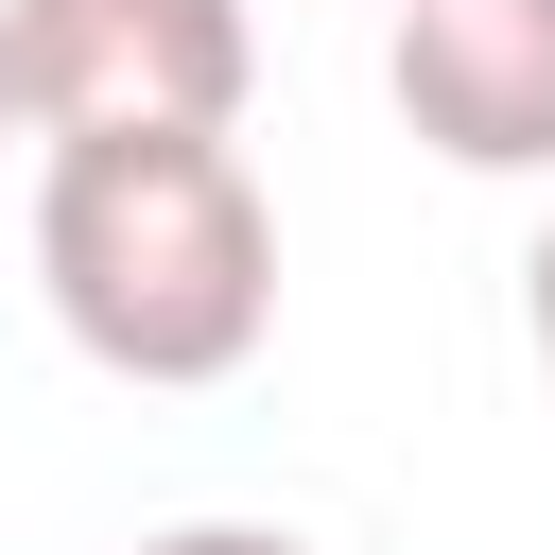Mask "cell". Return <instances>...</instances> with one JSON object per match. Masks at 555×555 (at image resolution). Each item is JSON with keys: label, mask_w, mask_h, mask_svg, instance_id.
<instances>
[{"label": "cell", "mask_w": 555, "mask_h": 555, "mask_svg": "<svg viewBox=\"0 0 555 555\" xmlns=\"http://www.w3.org/2000/svg\"><path fill=\"white\" fill-rule=\"evenodd\" d=\"M382 87L451 173H555V0H399Z\"/></svg>", "instance_id": "obj_3"}, {"label": "cell", "mask_w": 555, "mask_h": 555, "mask_svg": "<svg viewBox=\"0 0 555 555\" xmlns=\"http://www.w3.org/2000/svg\"><path fill=\"white\" fill-rule=\"evenodd\" d=\"M243 87H260L243 0H17L35 139H225Z\"/></svg>", "instance_id": "obj_2"}, {"label": "cell", "mask_w": 555, "mask_h": 555, "mask_svg": "<svg viewBox=\"0 0 555 555\" xmlns=\"http://www.w3.org/2000/svg\"><path fill=\"white\" fill-rule=\"evenodd\" d=\"M520 347H538V382H555V208H538V243H520Z\"/></svg>", "instance_id": "obj_5"}, {"label": "cell", "mask_w": 555, "mask_h": 555, "mask_svg": "<svg viewBox=\"0 0 555 555\" xmlns=\"http://www.w3.org/2000/svg\"><path fill=\"white\" fill-rule=\"evenodd\" d=\"M0 139H35V104H17V0H0Z\"/></svg>", "instance_id": "obj_6"}, {"label": "cell", "mask_w": 555, "mask_h": 555, "mask_svg": "<svg viewBox=\"0 0 555 555\" xmlns=\"http://www.w3.org/2000/svg\"><path fill=\"white\" fill-rule=\"evenodd\" d=\"M35 295L104 382H243L278 330V208L243 139H52Z\"/></svg>", "instance_id": "obj_1"}, {"label": "cell", "mask_w": 555, "mask_h": 555, "mask_svg": "<svg viewBox=\"0 0 555 555\" xmlns=\"http://www.w3.org/2000/svg\"><path fill=\"white\" fill-rule=\"evenodd\" d=\"M139 555H312V538H278V520H156Z\"/></svg>", "instance_id": "obj_4"}]
</instances>
